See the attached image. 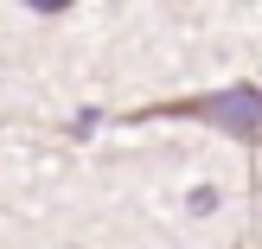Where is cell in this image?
Wrapping results in <instances>:
<instances>
[{
    "instance_id": "cell-1",
    "label": "cell",
    "mask_w": 262,
    "mask_h": 249,
    "mask_svg": "<svg viewBox=\"0 0 262 249\" xmlns=\"http://www.w3.org/2000/svg\"><path fill=\"white\" fill-rule=\"evenodd\" d=\"M128 122H205L217 134H230L237 147L262 141V77L256 83H230V89H199V96H173V102H147Z\"/></svg>"
},
{
    "instance_id": "cell-2",
    "label": "cell",
    "mask_w": 262,
    "mask_h": 249,
    "mask_svg": "<svg viewBox=\"0 0 262 249\" xmlns=\"http://www.w3.org/2000/svg\"><path fill=\"white\" fill-rule=\"evenodd\" d=\"M77 0H26V13H71Z\"/></svg>"
}]
</instances>
